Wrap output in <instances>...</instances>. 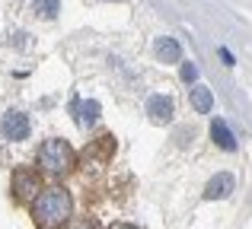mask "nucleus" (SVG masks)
Masks as SVG:
<instances>
[{
	"label": "nucleus",
	"mask_w": 252,
	"mask_h": 229,
	"mask_svg": "<svg viewBox=\"0 0 252 229\" xmlns=\"http://www.w3.org/2000/svg\"><path fill=\"white\" fill-rule=\"evenodd\" d=\"M70 217H74V198L61 185L42 188L32 201V220L38 229H61Z\"/></svg>",
	"instance_id": "nucleus-1"
},
{
	"label": "nucleus",
	"mask_w": 252,
	"mask_h": 229,
	"mask_svg": "<svg viewBox=\"0 0 252 229\" xmlns=\"http://www.w3.org/2000/svg\"><path fill=\"white\" fill-rule=\"evenodd\" d=\"M74 162H77V153L70 150L67 140H61V137L45 140L42 147H38V156H35V166L42 169L45 175H51V178H64V175L74 169Z\"/></svg>",
	"instance_id": "nucleus-2"
},
{
	"label": "nucleus",
	"mask_w": 252,
	"mask_h": 229,
	"mask_svg": "<svg viewBox=\"0 0 252 229\" xmlns=\"http://www.w3.org/2000/svg\"><path fill=\"white\" fill-rule=\"evenodd\" d=\"M0 130H3L6 140H26L29 130H32V124H29V118L23 112H6L3 121H0Z\"/></svg>",
	"instance_id": "nucleus-3"
},
{
	"label": "nucleus",
	"mask_w": 252,
	"mask_h": 229,
	"mask_svg": "<svg viewBox=\"0 0 252 229\" xmlns=\"http://www.w3.org/2000/svg\"><path fill=\"white\" fill-rule=\"evenodd\" d=\"M70 115H74V121L80 124V127H93V124L99 121V102L96 99H70Z\"/></svg>",
	"instance_id": "nucleus-4"
},
{
	"label": "nucleus",
	"mask_w": 252,
	"mask_h": 229,
	"mask_svg": "<svg viewBox=\"0 0 252 229\" xmlns=\"http://www.w3.org/2000/svg\"><path fill=\"white\" fill-rule=\"evenodd\" d=\"M172 112H176V105H172L169 96H150L147 99V118L154 124H169Z\"/></svg>",
	"instance_id": "nucleus-5"
},
{
	"label": "nucleus",
	"mask_w": 252,
	"mask_h": 229,
	"mask_svg": "<svg viewBox=\"0 0 252 229\" xmlns=\"http://www.w3.org/2000/svg\"><path fill=\"white\" fill-rule=\"evenodd\" d=\"M236 188V178L233 175H227V172H220V175H214V178L204 185V201H220V198H230V191Z\"/></svg>",
	"instance_id": "nucleus-6"
},
{
	"label": "nucleus",
	"mask_w": 252,
	"mask_h": 229,
	"mask_svg": "<svg viewBox=\"0 0 252 229\" xmlns=\"http://www.w3.org/2000/svg\"><path fill=\"white\" fill-rule=\"evenodd\" d=\"M154 54H157L160 64H176L179 54H182V45H179L176 38H169V35H160L154 42Z\"/></svg>",
	"instance_id": "nucleus-7"
},
{
	"label": "nucleus",
	"mask_w": 252,
	"mask_h": 229,
	"mask_svg": "<svg viewBox=\"0 0 252 229\" xmlns=\"http://www.w3.org/2000/svg\"><path fill=\"white\" fill-rule=\"evenodd\" d=\"M32 191H42V188L35 185V175L32 172H16L13 175V198L16 201H29Z\"/></svg>",
	"instance_id": "nucleus-8"
},
{
	"label": "nucleus",
	"mask_w": 252,
	"mask_h": 229,
	"mask_svg": "<svg viewBox=\"0 0 252 229\" xmlns=\"http://www.w3.org/2000/svg\"><path fill=\"white\" fill-rule=\"evenodd\" d=\"M211 137H214V143H217L220 150H227V153H233V150H236V137H233V130H230L227 124L220 121V118L211 124Z\"/></svg>",
	"instance_id": "nucleus-9"
},
{
	"label": "nucleus",
	"mask_w": 252,
	"mask_h": 229,
	"mask_svg": "<svg viewBox=\"0 0 252 229\" xmlns=\"http://www.w3.org/2000/svg\"><path fill=\"white\" fill-rule=\"evenodd\" d=\"M191 105H195V112H201V115H208L211 108H214V96H211V89L208 86H191Z\"/></svg>",
	"instance_id": "nucleus-10"
},
{
	"label": "nucleus",
	"mask_w": 252,
	"mask_h": 229,
	"mask_svg": "<svg viewBox=\"0 0 252 229\" xmlns=\"http://www.w3.org/2000/svg\"><path fill=\"white\" fill-rule=\"evenodd\" d=\"M35 16H42V19H55L58 16V10H61V3L58 0H35Z\"/></svg>",
	"instance_id": "nucleus-11"
},
{
	"label": "nucleus",
	"mask_w": 252,
	"mask_h": 229,
	"mask_svg": "<svg viewBox=\"0 0 252 229\" xmlns=\"http://www.w3.org/2000/svg\"><path fill=\"white\" fill-rule=\"evenodd\" d=\"M198 76V70H195V64H182V80L185 83H191Z\"/></svg>",
	"instance_id": "nucleus-12"
},
{
	"label": "nucleus",
	"mask_w": 252,
	"mask_h": 229,
	"mask_svg": "<svg viewBox=\"0 0 252 229\" xmlns=\"http://www.w3.org/2000/svg\"><path fill=\"white\" fill-rule=\"evenodd\" d=\"M70 229H96V226H93V223H90V220H77V223H74V226H70Z\"/></svg>",
	"instance_id": "nucleus-13"
},
{
	"label": "nucleus",
	"mask_w": 252,
	"mask_h": 229,
	"mask_svg": "<svg viewBox=\"0 0 252 229\" xmlns=\"http://www.w3.org/2000/svg\"><path fill=\"white\" fill-rule=\"evenodd\" d=\"M220 61H223V64H233V54H230L227 48H220Z\"/></svg>",
	"instance_id": "nucleus-14"
},
{
	"label": "nucleus",
	"mask_w": 252,
	"mask_h": 229,
	"mask_svg": "<svg viewBox=\"0 0 252 229\" xmlns=\"http://www.w3.org/2000/svg\"><path fill=\"white\" fill-rule=\"evenodd\" d=\"M109 229H137V226H131V223H115V226H109Z\"/></svg>",
	"instance_id": "nucleus-15"
}]
</instances>
